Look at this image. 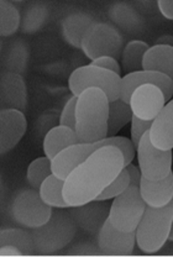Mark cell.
<instances>
[{
	"instance_id": "cell-21",
	"label": "cell",
	"mask_w": 173,
	"mask_h": 257,
	"mask_svg": "<svg viewBox=\"0 0 173 257\" xmlns=\"http://www.w3.org/2000/svg\"><path fill=\"white\" fill-rule=\"evenodd\" d=\"M5 245H12L19 248L24 256H31L36 253V247H35L31 231L19 229V227L2 229V231H0V246Z\"/></svg>"
},
{
	"instance_id": "cell-18",
	"label": "cell",
	"mask_w": 173,
	"mask_h": 257,
	"mask_svg": "<svg viewBox=\"0 0 173 257\" xmlns=\"http://www.w3.org/2000/svg\"><path fill=\"white\" fill-rule=\"evenodd\" d=\"M150 140L159 150L173 149V101H168L161 112L152 121L150 131Z\"/></svg>"
},
{
	"instance_id": "cell-14",
	"label": "cell",
	"mask_w": 173,
	"mask_h": 257,
	"mask_svg": "<svg viewBox=\"0 0 173 257\" xmlns=\"http://www.w3.org/2000/svg\"><path fill=\"white\" fill-rule=\"evenodd\" d=\"M28 130V121L23 111L5 109L0 111V152L12 151Z\"/></svg>"
},
{
	"instance_id": "cell-2",
	"label": "cell",
	"mask_w": 173,
	"mask_h": 257,
	"mask_svg": "<svg viewBox=\"0 0 173 257\" xmlns=\"http://www.w3.org/2000/svg\"><path fill=\"white\" fill-rule=\"evenodd\" d=\"M109 99L99 88H88L76 105V134L79 143L95 144L108 138Z\"/></svg>"
},
{
	"instance_id": "cell-29",
	"label": "cell",
	"mask_w": 173,
	"mask_h": 257,
	"mask_svg": "<svg viewBox=\"0 0 173 257\" xmlns=\"http://www.w3.org/2000/svg\"><path fill=\"white\" fill-rule=\"evenodd\" d=\"M129 186L130 176L129 172L126 171V168H124L120 172V175L116 177V178L104 189L102 194L98 195L95 200H104V202H106V200L109 199H114V198H116L118 195H120L121 193L126 191V189L129 188Z\"/></svg>"
},
{
	"instance_id": "cell-16",
	"label": "cell",
	"mask_w": 173,
	"mask_h": 257,
	"mask_svg": "<svg viewBox=\"0 0 173 257\" xmlns=\"http://www.w3.org/2000/svg\"><path fill=\"white\" fill-rule=\"evenodd\" d=\"M94 144L79 143L67 147L61 151L55 159H52V172L58 178L66 181L72 171L86 161L93 152H95Z\"/></svg>"
},
{
	"instance_id": "cell-7",
	"label": "cell",
	"mask_w": 173,
	"mask_h": 257,
	"mask_svg": "<svg viewBox=\"0 0 173 257\" xmlns=\"http://www.w3.org/2000/svg\"><path fill=\"white\" fill-rule=\"evenodd\" d=\"M53 208L42 200L36 189H21L14 195L10 207L15 223L29 229L46 224L52 215Z\"/></svg>"
},
{
	"instance_id": "cell-38",
	"label": "cell",
	"mask_w": 173,
	"mask_h": 257,
	"mask_svg": "<svg viewBox=\"0 0 173 257\" xmlns=\"http://www.w3.org/2000/svg\"><path fill=\"white\" fill-rule=\"evenodd\" d=\"M169 240L173 241V224H172V230H171V235H169Z\"/></svg>"
},
{
	"instance_id": "cell-27",
	"label": "cell",
	"mask_w": 173,
	"mask_h": 257,
	"mask_svg": "<svg viewBox=\"0 0 173 257\" xmlns=\"http://www.w3.org/2000/svg\"><path fill=\"white\" fill-rule=\"evenodd\" d=\"M51 175H53L52 160L45 156L39 157V159H36L30 163L28 172H26V178H28L29 184L34 189L39 191L42 183Z\"/></svg>"
},
{
	"instance_id": "cell-13",
	"label": "cell",
	"mask_w": 173,
	"mask_h": 257,
	"mask_svg": "<svg viewBox=\"0 0 173 257\" xmlns=\"http://www.w3.org/2000/svg\"><path fill=\"white\" fill-rule=\"evenodd\" d=\"M142 84H155L163 92L166 101H171L173 96V82L164 74L152 71H140L127 73L122 77L120 99L129 104L131 94L137 87Z\"/></svg>"
},
{
	"instance_id": "cell-9",
	"label": "cell",
	"mask_w": 173,
	"mask_h": 257,
	"mask_svg": "<svg viewBox=\"0 0 173 257\" xmlns=\"http://www.w3.org/2000/svg\"><path fill=\"white\" fill-rule=\"evenodd\" d=\"M136 151L138 168L143 178L159 181L172 172V150L163 151L153 146L148 131L141 138Z\"/></svg>"
},
{
	"instance_id": "cell-1",
	"label": "cell",
	"mask_w": 173,
	"mask_h": 257,
	"mask_svg": "<svg viewBox=\"0 0 173 257\" xmlns=\"http://www.w3.org/2000/svg\"><path fill=\"white\" fill-rule=\"evenodd\" d=\"M124 168V156L120 150L114 146L97 150L66 178L65 200L69 207L95 200Z\"/></svg>"
},
{
	"instance_id": "cell-30",
	"label": "cell",
	"mask_w": 173,
	"mask_h": 257,
	"mask_svg": "<svg viewBox=\"0 0 173 257\" xmlns=\"http://www.w3.org/2000/svg\"><path fill=\"white\" fill-rule=\"evenodd\" d=\"M77 100H78V96L72 95L68 99L67 103L63 106V110L61 112L60 116V125L63 126H68L73 128L76 131V105Z\"/></svg>"
},
{
	"instance_id": "cell-25",
	"label": "cell",
	"mask_w": 173,
	"mask_h": 257,
	"mask_svg": "<svg viewBox=\"0 0 173 257\" xmlns=\"http://www.w3.org/2000/svg\"><path fill=\"white\" fill-rule=\"evenodd\" d=\"M20 14L12 2L2 0L0 2V35L8 37L14 35L20 26Z\"/></svg>"
},
{
	"instance_id": "cell-34",
	"label": "cell",
	"mask_w": 173,
	"mask_h": 257,
	"mask_svg": "<svg viewBox=\"0 0 173 257\" xmlns=\"http://www.w3.org/2000/svg\"><path fill=\"white\" fill-rule=\"evenodd\" d=\"M157 7L164 18L173 20V0H158Z\"/></svg>"
},
{
	"instance_id": "cell-3",
	"label": "cell",
	"mask_w": 173,
	"mask_h": 257,
	"mask_svg": "<svg viewBox=\"0 0 173 257\" xmlns=\"http://www.w3.org/2000/svg\"><path fill=\"white\" fill-rule=\"evenodd\" d=\"M173 224V199L162 208L146 207L136 227L137 247L145 253H155L169 240Z\"/></svg>"
},
{
	"instance_id": "cell-31",
	"label": "cell",
	"mask_w": 173,
	"mask_h": 257,
	"mask_svg": "<svg viewBox=\"0 0 173 257\" xmlns=\"http://www.w3.org/2000/svg\"><path fill=\"white\" fill-rule=\"evenodd\" d=\"M152 126V121H146V120L138 119L137 116H132L131 119V141L134 144L135 149H137L140 144L141 138L145 135L147 131H150Z\"/></svg>"
},
{
	"instance_id": "cell-19",
	"label": "cell",
	"mask_w": 173,
	"mask_h": 257,
	"mask_svg": "<svg viewBox=\"0 0 173 257\" xmlns=\"http://www.w3.org/2000/svg\"><path fill=\"white\" fill-rule=\"evenodd\" d=\"M79 144V139L76 131L68 126L58 125L52 127L46 134L44 139V152L45 156L49 159H55L61 151H63L72 145Z\"/></svg>"
},
{
	"instance_id": "cell-22",
	"label": "cell",
	"mask_w": 173,
	"mask_h": 257,
	"mask_svg": "<svg viewBox=\"0 0 173 257\" xmlns=\"http://www.w3.org/2000/svg\"><path fill=\"white\" fill-rule=\"evenodd\" d=\"M132 114L130 104L125 103L121 99L109 103V116H108V138L116 136L126 124L131 122Z\"/></svg>"
},
{
	"instance_id": "cell-39",
	"label": "cell",
	"mask_w": 173,
	"mask_h": 257,
	"mask_svg": "<svg viewBox=\"0 0 173 257\" xmlns=\"http://www.w3.org/2000/svg\"><path fill=\"white\" fill-rule=\"evenodd\" d=\"M172 101H173V99H172Z\"/></svg>"
},
{
	"instance_id": "cell-23",
	"label": "cell",
	"mask_w": 173,
	"mask_h": 257,
	"mask_svg": "<svg viewBox=\"0 0 173 257\" xmlns=\"http://www.w3.org/2000/svg\"><path fill=\"white\" fill-rule=\"evenodd\" d=\"M63 186H65L63 179L58 178L55 175L50 176L39 189L42 200L52 208H71L65 200V197H63Z\"/></svg>"
},
{
	"instance_id": "cell-10",
	"label": "cell",
	"mask_w": 173,
	"mask_h": 257,
	"mask_svg": "<svg viewBox=\"0 0 173 257\" xmlns=\"http://www.w3.org/2000/svg\"><path fill=\"white\" fill-rule=\"evenodd\" d=\"M129 104L135 116L153 121L166 105V99L163 92L155 84H142L134 90Z\"/></svg>"
},
{
	"instance_id": "cell-24",
	"label": "cell",
	"mask_w": 173,
	"mask_h": 257,
	"mask_svg": "<svg viewBox=\"0 0 173 257\" xmlns=\"http://www.w3.org/2000/svg\"><path fill=\"white\" fill-rule=\"evenodd\" d=\"M148 48L150 46L143 41H138V40L130 41L124 47L121 53V64L125 71L129 73L143 71V57Z\"/></svg>"
},
{
	"instance_id": "cell-17",
	"label": "cell",
	"mask_w": 173,
	"mask_h": 257,
	"mask_svg": "<svg viewBox=\"0 0 173 257\" xmlns=\"http://www.w3.org/2000/svg\"><path fill=\"white\" fill-rule=\"evenodd\" d=\"M140 193L146 205L162 208L173 199V172L159 181H148L141 178Z\"/></svg>"
},
{
	"instance_id": "cell-26",
	"label": "cell",
	"mask_w": 173,
	"mask_h": 257,
	"mask_svg": "<svg viewBox=\"0 0 173 257\" xmlns=\"http://www.w3.org/2000/svg\"><path fill=\"white\" fill-rule=\"evenodd\" d=\"M92 25L90 20H87V16L73 15L66 19L63 23V32L65 37L71 45L76 47H81L82 39L86 34L87 29Z\"/></svg>"
},
{
	"instance_id": "cell-8",
	"label": "cell",
	"mask_w": 173,
	"mask_h": 257,
	"mask_svg": "<svg viewBox=\"0 0 173 257\" xmlns=\"http://www.w3.org/2000/svg\"><path fill=\"white\" fill-rule=\"evenodd\" d=\"M82 51L92 61L104 56L118 58L121 56L122 39L118 31L108 24H92L83 35Z\"/></svg>"
},
{
	"instance_id": "cell-11",
	"label": "cell",
	"mask_w": 173,
	"mask_h": 257,
	"mask_svg": "<svg viewBox=\"0 0 173 257\" xmlns=\"http://www.w3.org/2000/svg\"><path fill=\"white\" fill-rule=\"evenodd\" d=\"M136 232H124L115 229L108 220L98 234V248L106 256H130L134 252Z\"/></svg>"
},
{
	"instance_id": "cell-35",
	"label": "cell",
	"mask_w": 173,
	"mask_h": 257,
	"mask_svg": "<svg viewBox=\"0 0 173 257\" xmlns=\"http://www.w3.org/2000/svg\"><path fill=\"white\" fill-rule=\"evenodd\" d=\"M125 168H126V171L129 172L130 184H134V186L140 187L141 178H142V175H141V172H140V168L136 167L135 165H132V163L127 165Z\"/></svg>"
},
{
	"instance_id": "cell-36",
	"label": "cell",
	"mask_w": 173,
	"mask_h": 257,
	"mask_svg": "<svg viewBox=\"0 0 173 257\" xmlns=\"http://www.w3.org/2000/svg\"><path fill=\"white\" fill-rule=\"evenodd\" d=\"M0 256L9 257V256H24V255L19 248L14 247V246L5 245V246H0Z\"/></svg>"
},
{
	"instance_id": "cell-37",
	"label": "cell",
	"mask_w": 173,
	"mask_h": 257,
	"mask_svg": "<svg viewBox=\"0 0 173 257\" xmlns=\"http://www.w3.org/2000/svg\"><path fill=\"white\" fill-rule=\"evenodd\" d=\"M157 45H166V46L173 47V36L166 35V36H161L157 40Z\"/></svg>"
},
{
	"instance_id": "cell-20",
	"label": "cell",
	"mask_w": 173,
	"mask_h": 257,
	"mask_svg": "<svg viewBox=\"0 0 173 257\" xmlns=\"http://www.w3.org/2000/svg\"><path fill=\"white\" fill-rule=\"evenodd\" d=\"M145 71L158 72L173 82V47L166 45H155L148 48L143 57Z\"/></svg>"
},
{
	"instance_id": "cell-12",
	"label": "cell",
	"mask_w": 173,
	"mask_h": 257,
	"mask_svg": "<svg viewBox=\"0 0 173 257\" xmlns=\"http://www.w3.org/2000/svg\"><path fill=\"white\" fill-rule=\"evenodd\" d=\"M77 226L89 234H99L100 229L108 220L110 205L104 200H92L86 204L68 208Z\"/></svg>"
},
{
	"instance_id": "cell-32",
	"label": "cell",
	"mask_w": 173,
	"mask_h": 257,
	"mask_svg": "<svg viewBox=\"0 0 173 257\" xmlns=\"http://www.w3.org/2000/svg\"><path fill=\"white\" fill-rule=\"evenodd\" d=\"M92 66L100 67V68L108 69V71L113 72V73L118 74V76H121V67L120 64L118 63L116 58L109 57V56H104V57H99L97 60L92 61Z\"/></svg>"
},
{
	"instance_id": "cell-5",
	"label": "cell",
	"mask_w": 173,
	"mask_h": 257,
	"mask_svg": "<svg viewBox=\"0 0 173 257\" xmlns=\"http://www.w3.org/2000/svg\"><path fill=\"white\" fill-rule=\"evenodd\" d=\"M122 77L100 67L82 66L72 72L68 79V88L72 95L79 96L88 88H99L108 96L109 101L120 99Z\"/></svg>"
},
{
	"instance_id": "cell-28",
	"label": "cell",
	"mask_w": 173,
	"mask_h": 257,
	"mask_svg": "<svg viewBox=\"0 0 173 257\" xmlns=\"http://www.w3.org/2000/svg\"><path fill=\"white\" fill-rule=\"evenodd\" d=\"M95 150H99L105 146H114L121 151L122 156H124L125 167L132 162L135 157V146L132 144L131 139H126L124 136H111V138H106L99 143L94 144Z\"/></svg>"
},
{
	"instance_id": "cell-15",
	"label": "cell",
	"mask_w": 173,
	"mask_h": 257,
	"mask_svg": "<svg viewBox=\"0 0 173 257\" xmlns=\"http://www.w3.org/2000/svg\"><path fill=\"white\" fill-rule=\"evenodd\" d=\"M0 101L2 110L14 109L25 111L28 106V90L25 80L18 72H8L0 80Z\"/></svg>"
},
{
	"instance_id": "cell-4",
	"label": "cell",
	"mask_w": 173,
	"mask_h": 257,
	"mask_svg": "<svg viewBox=\"0 0 173 257\" xmlns=\"http://www.w3.org/2000/svg\"><path fill=\"white\" fill-rule=\"evenodd\" d=\"M77 227L68 209L53 208L51 218L46 224L31 229L36 253L52 255L65 248L76 236Z\"/></svg>"
},
{
	"instance_id": "cell-6",
	"label": "cell",
	"mask_w": 173,
	"mask_h": 257,
	"mask_svg": "<svg viewBox=\"0 0 173 257\" xmlns=\"http://www.w3.org/2000/svg\"><path fill=\"white\" fill-rule=\"evenodd\" d=\"M146 207L147 205L141 197L140 187L130 184L126 191L114 198L108 219L111 225L120 231H136Z\"/></svg>"
},
{
	"instance_id": "cell-33",
	"label": "cell",
	"mask_w": 173,
	"mask_h": 257,
	"mask_svg": "<svg viewBox=\"0 0 173 257\" xmlns=\"http://www.w3.org/2000/svg\"><path fill=\"white\" fill-rule=\"evenodd\" d=\"M68 255H102V253L95 248V246L89 243H79L73 246V251H69Z\"/></svg>"
}]
</instances>
